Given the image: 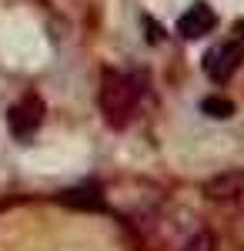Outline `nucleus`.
I'll return each mask as SVG.
<instances>
[{
	"label": "nucleus",
	"mask_w": 244,
	"mask_h": 251,
	"mask_svg": "<svg viewBox=\"0 0 244 251\" xmlns=\"http://www.w3.org/2000/svg\"><path fill=\"white\" fill-rule=\"evenodd\" d=\"M147 94V80L137 71H104L100 80V111L107 117L111 127H127L137 111L141 100Z\"/></svg>",
	"instance_id": "nucleus-1"
},
{
	"label": "nucleus",
	"mask_w": 244,
	"mask_h": 251,
	"mask_svg": "<svg viewBox=\"0 0 244 251\" xmlns=\"http://www.w3.org/2000/svg\"><path fill=\"white\" fill-rule=\"evenodd\" d=\"M241 60H244L241 40H221V44H214L204 54V74L214 84H227V80L234 77V71L241 67Z\"/></svg>",
	"instance_id": "nucleus-2"
},
{
	"label": "nucleus",
	"mask_w": 244,
	"mask_h": 251,
	"mask_svg": "<svg viewBox=\"0 0 244 251\" xmlns=\"http://www.w3.org/2000/svg\"><path fill=\"white\" fill-rule=\"evenodd\" d=\"M44 114H47V107H44V100L37 94H24L7 111V127H10V134L17 137V141H27V137L37 134V127L44 124Z\"/></svg>",
	"instance_id": "nucleus-3"
},
{
	"label": "nucleus",
	"mask_w": 244,
	"mask_h": 251,
	"mask_svg": "<svg viewBox=\"0 0 244 251\" xmlns=\"http://www.w3.org/2000/svg\"><path fill=\"white\" fill-rule=\"evenodd\" d=\"M214 27H218V14H214L207 3H194L191 10H184V14L177 17V34H181L184 40L207 37Z\"/></svg>",
	"instance_id": "nucleus-4"
},
{
	"label": "nucleus",
	"mask_w": 244,
	"mask_h": 251,
	"mask_svg": "<svg viewBox=\"0 0 244 251\" xmlns=\"http://www.w3.org/2000/svg\"><path fill=\"white\" fill-rule=\"evenodd\" d=\"M238 194H244V174H227V177L214 181L207 188V198L211 201H234Z\"/></svg>",
	"instance_id": "nucleus-5"
},
{
	"label": "nucleus",
	"mask_w": 244,
	"mask_h": 251,
	"mask_svg": "<svg viewBox=\"0 0 244 251\" xmlns=\"http://www.w3.org/2000/svg\"><path fill=\"white\" fill-rule=\"evenodd\" d=\"M60 201L71 204V208H100V204H104L97 188H71V191L60 194Z\"/></svg>",
	"instance_id": "nucleus-6"
},
{
	"label": "nucleus",
	"mask_w": 244,
	"mask_h": 251,
	"mask_svg": "<svg viewBox=\"0 0 244 251\" xmlns=\"http://www.w3.org/2000/svg\"><path fill=\"white\" fill-rule=\"evenodd\" d=\"M201 111H204L207 117H214V121H227V117L234 114V104H231L227 97H221V94H211V97L201 100Z\"/></svg>",
	"instance_id": "nucleus-7"
},
{
	"label": "nucleus",
	"mask_w": 244,
	"mask_h": 251,
	"mask_svg": "<svg viewBox=\"0 0 244 251\" xmlns=\"http://www.w3.org/2000/svg\"><path fill=\"white\" fill-rule=\"evenodd\" d=\"M181 251H218V241H214V234L211 231H194L181 245Z\"/></svg>",
	"instance_id": "nucleus-8"
},
{
	"label": "nucleus",
	"mask_w": 244,
	"mask_h": 251,
	"mask_svg": "<svg viewBox=\"0 0 244 251\" xmlns=\"http://www.w3.org/2000/svg\"><path fill=\"white\" fill-rule=\"evenodd\" d=\"M238 40H241V44H244V20H241V24H238Z\"/></svg>",
	"instance_id": "nucleus-9"
}]
</instances>
